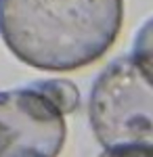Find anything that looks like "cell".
<instances>
[{"mask_svg": "<svg viewBox=\"0 0 153 157\" xmlns=\"http://www.w3.org/2000/svg\"><path fill=\"white\" fill-rule=\"evenodd\" d=\"M99 157H153V151L136 147H120V149H105Z\"/></svg>", "mask_w": 153, "mask_h": 157, "instance_id": "8992f818", "label": "cell"}, {"mask_svg": "<svg viewBox=\"0 0 153 157\" xmlns=\"http://www.w3.org/2000/svg\"><path fill=\"white\" fill-rule=\"evenodd\" d=\"M122 19L124 0H0L2 42L44 71H71L101 59Z\"/></svg>", "mask_w": 153, "mask_h": 157, "instance_id": "6da1fadb", "label": "cell"}, {"mask_svg": "<svg viewBox=\"0 0 153 157\" xmlns=\"http://www.w3.org/2000/svg\"><path fill=\"white\" fill-rule=\"evenodd\" d=\"M130 55L134 57V61L141 65L145 71L153 73V17L147 19L141 25V29L136 32Z\"/></svg>", "mask_w": 153, "mask_h": 157, "instance_id": "5b68a950", "label": "cell"}, {"mask_svg": "<svg viewBox=\"0 0 153 157\" xmlns=\"http://www.w3.org/2000/svg\"><path fill=\"white\" fill-rule=\"evenodd\" d=\"M65 115L34 84L0 90V157H57Z\"/></svg>", "mask_w": 153, "mask_h": 157, "instance_id": "3957f363", "label": "cell"}, {"mask_svg": "<svg viewBox=\"0 0 153 157\" xmlns=\"http://www.w3.org/2000/svg\"><path fill=\"white\" fill-rule=\"evenodd\" d=\"M88 120L105 149L153 151V73L132 55L113 59L92 82Z\"/></svg>", "mask_w": 153, "mask_h": 157, "instance_id": "7a4b0ae2", "label": "cell"}, {"mask_svg": "<svg viewBox=\"0 0 153 157\" xmlns=\"http://www.w3.org/2000/svg\"><path fill=\"white\" fill-rule=\"evenodd\" d=\"M34 86L42 94H46L63 111V115L65 113H73L76 109L80 107V90L69 80H61V78L38 80V82H34Z\"/></svg>", "mask_w": 153, "mask_h": 157, "instance_id": "277c9868", "label": "cell"}]
</instances>
